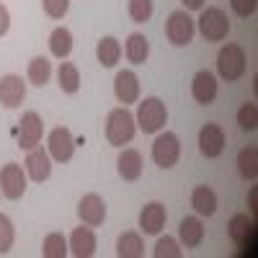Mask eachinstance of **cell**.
<instances>
[{"instance_id": "7c38bea8", "label": "cell", "mask_w": 258, "mask_h": 258, "mask_svg": "<svg viewBox=\"0 0 258 258\" xmlns=\"http://www.w3.org/2000/svg\"><path fill=\"white\" fill-rule=\"evenodd\" d=\"M78 217L83 220V225L88 227H98L106 220V204L98 194H85L78 204Z\"/></svg>"}, {"instance_id": "44dd1931", "label": "cell", "mask_w": 258, "mask_h": 258, "mask_svg": "<svg viewBox=\"0 0 258 258\" xmlns=\"http://www.w3.org/2000/svg\"><path fill=\"white\" fill-rule=\"evenodd\" d=\"M178 235H181V243L186 248H199L202 240H204V225L199 217H183L181 220V227H178Z\"/></svg>"}, {"instance_id": "277c9868", "label": "cell", "mask_w": 258, "mask_h": 258, "mask_svg": "<svg viewBox=\"0 0 258 258\" xmlns=\"http://www.w3.org/2000/svg\"><path fill=\"white\" fill-rule=\"evenodd\" d=\"M194 18L186 11H173L165 21V36L173 47H186L194 39Z\"/></svg>"}, {"instance_id": "30bf717a", "label": "cell", "mask_w": 258, "mask_h": 258, "mask_svg": "<svg viewBox=\"0 0 258 258\" xmlns=\"http://www.w3.org/2000/svg\"><path fill=\"white\" fill-rule=\"evenodd\" d=\"M24 98H26V83L21 80V75L8 73L0 78V103L6 109H18Z\"/></svg>"}, {"instance_id": "ffe728a7", "label": "cell", "mask_w": 258, "mask_h": 258, "mask_svg": "<svg viewBox=\"0 0 258 258\" xmlns=\"http://www.w3.org/2000/svg\"><path fill=\"white\" fill-rule=\"evenodd\" d=\"M116 170L124 181H137L142 176V155L137 150H124L116 160Z\"/></svg>"}, {"instance_id": "4fadbf2b", "label": "cell", "mask_w": 258, "mask_h": 258, "mask_svg": "<svg viewBox=\"0 0 258 258\" xmlns=\"http://www.w3.org/2000/svg\"><path fill=\"white\" fill-rule=\"evenodd\" d=\"M199 150L204 158H220L225 150V132L220 124H204L199 132Z\"/></svg>"}, {"instance_id": "5b68a950", "label": "cell", "mask_w": 258, "mask_h": 258, "mask_svg": "<svg viewBox=\"0 0 258 258\" xmlns=\"http://www.w3.org/2000/svg\"><path fill=\"white\" fill-rule=\"evenodd\" d=\"M199 31L207 41H222L230 34V21L222 8H207L199 16Z\"/></svg>"}, {"instance_id": "3957f363", "label": "cell", "mask_w": 258, "mask_h": 258, "mask_svg": "<svg viewBox=\"0 0 258 258\" xmlns=\"http://www.w3.org/2000/svg\"><path fill=\"white\" fill-rule=\"evenodd\" d=\"M245 52L240 44H225L217 54V73L222 80L235 83L245 75Z\"/></svg>"}, {"instance_id": "ac0fdd59", "label": "cell", "mask_w": 258, "mask_h": 258, "mask_svg": "<svg viewBox=\"0 0 258 258\" xmlns=\"http://www.w3.org/2000/svg\"><path fill=\"white\" fill-rule=\"evenodd\" d=\"M227 232H230V238H232L235 245H240V248H245L248 243L253 245V240H255V222L248 217V214H235V217L230 220V225H227Z\"/></svg>"}, {"instance_id": "d4e9b609", "label": "cell", "mask_w": 258, "mask_h": 258, "mask_svg": "<svg viewBox=\"0 0 258 258\" xmlns=\"http://www.w3.org/2000/svg\"><path fill=\"white\" fill-rule=\"evenodd\" d=\"M49 52H52L57 59L70 57V52H73V34H70V29L57 26V29L49 34Z\"/></svg>"}, {"instance_id": "f1b7e54d", "label": "cell", "mask_w": 258, "mask_h": 258, "mask_svg": "<svg viewBox=\"0 0 258 258\" xmlns=\"http://www.w3.org/2000/svg\"><path fill=\"white\" fill-rule=\"evenodd\" d=\"M68 250H70V245L62 232H49L44 238V245H41V255L44 258H64Z\"/></svg>"}, {"instance_id": "484cf974", "label": "cell", "mask_w": 258, "mask_h": 258, "mask_svg": "<svg viewBox=\"0 0 258 258\" xmlns=\"http://www.w3.org/2000/svg\"><path fill=\"white\" fill-rule=\"evenodd\" d=\"M57 83H59V91L62 93H78L80 88V73L73 62H62L59 70H57Z\"/></svg>"}, {"instance_id": "f546056e", "label": "cell", "mask_w": 258, "mask_h": 258, "mask_svg": "<svg viewBox=\"0 0 258 258\" xmlns=\"http://www.w3.org/2000/svg\"><path fill=\"white\" fill-rule=\"evenodd\" d=\"M126 11H129L135 24H147L153 18V0H129Z\"/></svg>"}, {"instance_id": "7a4b0ae2", "label": "cell", "mask_w": 258, "mask_h": 258, "mask_svg": "<svg viewBox=\"0 0 258 258\" xmlns=\"http://www.w3.org/2000/svg\"><path fill=\"white\" fill-rule=\"evenodd\" d=\"M137 126L142 129L145 135H155L160 132V129L165 126L168 121V109H165V103L158 98V96H150L145 98L140 106H137V116H135Z\"/></svg>"}, {"instance_id": "7402d4cb", "label": "cell", "mask_w": 258, "mask_h": 258, "mask_svg": "<svg viewBox=\"0 0 258 258\" xmlns=\"http://www.w3.org/2000/svg\"><path fill=\"white\" fill-rule=\"evenodd\" d=\"M116 255L119 258H142L145 255V243L137 232H121L116 240Z\"/></svg>"}, {"instance_id": "8992f818", "label": "cell", "mask_w": 258, "mask_h": 258, "mask_svg": "<svg viewBox=\"0 0 258 258\" xmlns=\"http://www.w3.org/2000/svg\"><path fill=\"white\" fill-rule=\"evenodd\" d=\"M181 158V142L173 132H163L153 142V160L160 168H173Z\"/></svg>"}, {"instance_id": "9a60e30c", "label": "cell", "mask_w": 258, "mask_h": 258, "mask_svg": "<svg viewBox=\"0 0 258 258\" xmlns=\"http://www.w3.org/2000/svg\"><path fill=\"white\" fill-rule=\"evenodd\" d=\"M165 220H168V212L160 202H150L142 207L140 212V230L145 235H158L163 227H165Z\"/></svg>"}, {"instance_id": "d6a6232c", "label": "cell", "mask_w": 258, "mask_h": 258, "mask_svg": "<svg viewBox=\"0 0 258 258\" xmlns=\"http://www.w3.org/2000/svg\"><path fill=\"white\" fill-rule=\"evenodd\" d=\"M155 258H181V248H178V243L173 240V238H160L158 243H155Z\"/></svg>"}, {"instance_id": "4316f807", "label": "cell", "mask_w": 258, "mask_h": 258, "mask_svg": "<svg viewBox=\"0 0 258 258\" xmlns=\"http://www.w3.org/2000/svg\"><path fill=\"white\" fill-rule=\"evenodd\" d=\"M238 170L245 181H255V176H258V150L253 145L243 147L238 153Z\"/></svg>"}, {"instance_id": "d590c367", "label": "cell", "mask_w": 258, "mask_h": 258, "mask_svg": "<svg viewBox=\"0 0 258 258\" xmlns=\"http://www.w3.org/2000/svg\"><path fill=\"white\" fill-rule=\"evenodd\" d=\"M8 29H11V13L3 3H0V36H6Z\"/></svg>"}, {"instance_id": "e575fe53", "label": "cell", "mask_w": 258, "mask_h": 258, "mask_svg": "<svg viewBox=\"0 0 258 258\" xmlns=\"http://www.w3.org/2000/svg\"><path fill=\"white\" fill-rule=\"evenodd\" d=\"M230 6H232V11L238 13L240 18H248V16H253V13H255L258 0H230Z\"/></svg>"}, {"instance_id": "8fae6325", "label": "cell", "mask_w": 258, "mask_h": 258, "mask_svg": "<svg viewBox=\"0 0 258 258\" xmlns=\"http://www.w3.org/2000/svg\"><path fill=\"white\" fill-rule=\"evenodd\" d=\"M191 96H194V101L202 103V106L214 103V98H217V78H214V73L199 70L197 75H194V80H191Z\"/></svg>"}, {"instance_id": "8d00e7d4", "label": "cell", "mask_w": 258, "mask_h": 258, "mask_svg": "<svg viewBox=\"0 0 258 258\" xmlns=\"http://www.w3.org/2000/svg\"><path fill=\"white\" fill-rule=\"evenodd\" d=\"M181 3L188 8V11H202V6H204V0H181Z\"/></svg>"}, {"instance_id": "4dcf8cb0", "label": "cell", "mask_w": 258, "mask_h": 258, "mask_svg": "<svg viewBox=\"0 0 258 258\" xmlns=\"http://www.w3.org/2000/svg\"><path fill=\"white\" fill-rule=\"evenodd\" d=\"M238 126L245 129V132H253V129L258 126V106L253 101L243 103L238 109Z\"/></svg>"}, {"instance_id": "ba28073f", "label": "cell", "mask_w": 258, "mask_h": 258, "mask_svg": "<svg viewBox=\"0 0 258 258\" xmlns=\"http://www.w3.org/2000/svg\"><path fill=\"white\" fill-rule=\"evenodd\" d=\"M49 155L57 163H70L75 155V137L68 126H57L49 132Z\"/></svg>"}, {"instance_id": "6da1fadb", "label": "cell", "mask_w": 258, "mask_h": 258, "mask_svg": "<svg viewBox=\"0 0 258 258\" xmlns=\"http://www.w3.org/2000/svg\"><path fill=\"white\" fill-rule=\"evenodd\" d=\"M135 132H137V121L126 111V106L114 109L109 114V119H106V140H109V145H114V147L129 145L135 140Z\"/></svg>"}, {"instance_id": "74e56055", "label": "cell", "mask_w": 258, "mask_h": 258, "mask_svg": "<svg viewBox=\"0 0 258 258\" xmlns=\"http://www.w3.org/2000/svg\"><path fill=\"white\" fill-rule=\"evenodd\" d=\"M250 214H253V217H255V188L250 191Z\"/></svg>"}, {"instance_id": "836d02e7", "label": "cell", "mask_w": 258, "mask_h": 258, "mask_svg": "<svg viewBox=\"0 0 258 258\" xmlns=\"http://www.w3.org/2000/svg\"><path fill=\"white\" fill-rule=\"evenodd\" d=\"M41 8L49 18H62L70 11V0H41Z\"/></svg>"}, {"instance_id": "1f68e13d", "label": "cell", "mask_w": 258, "mask_h": 258, "mask_svg": "<svg viewBox=\"0 0 258 258\" xmlns=\"http://www.w3.org/2000/svg\"><path fill=\"white\" fill-rule=\"evenodd\" d=\"M16 243V230H13V222L11 217L0 214V253H8Z\"/></svg>"}, {"instance_id": "5bb4252c", "label": "cell", "mask_w": 258, "mask_h": 258, "mask_svg": "<svg viewBox=\"0 0 258 258\" xmlns=\"http://www.w3.org/2000/svg\"><path fill=\"white\" fill-rule=\"evenodd\" d=\"M24 165H26V170H29V178L36 181V183H41V181H47L49 173H52V155L36 145L34 150H29Z\"/></svg>"}, {"instance_id": "603a6c76", "label": "cell", "mask_w": 258, "mask_h": 258, "mask_svg": "<svg viewBox=\"0 0 258 258\" xmlns=\"http://www.w3.org/2000/svg\"><path fill=\"white\" fill-rule=\"evenodd\" d=\"M124 54L132 64H142L150 54V41L145 34H129L126 44H124Z\"/></svg>"}, {"instance_id": "cb8c5ba5", "label": "cell", "mask_w": 258, "mask_h": 258, "mask_svg": "<svg viewBox=\"0 0 258 258\" xmlns=\"http://www.w3.org/2000/svg\"><path fill=\"white\" fill-rule=\"evenodd\" d=\"M96 57H98V62L103 64V68H114V64L119 62V57H121V44H119V39L103 36L98 44H96Z\"/></svg>"}, {"instance_id": "83f0119b", "label": "cell", "mask_w": 258, "mask_h": 258, "mask_svg": "<svg viewBox=\"0 0 258 258\" xmlns=\"http://www.w3.org/2000/svg\"><path fill=\"white\" fill-rule=\"evenodd\" d=\"M52 78V62L47 57H34L29 62V80L36 85V88H44Z\"/></svg>"}, {"instance_id": "d6986e66", "label": "cell", "mask_w": 258, "mask_h": 258, "mask_svg": "<svg viewBox=\"0 0 258 258\" xmlns=\"http://www.w3.org/2000/svg\"><path fill=\"white\" fill-rule=\"evenodd\" d=\"M191 207L202 217H212L217 212V194H214L209 186H197L191 191Z\"/></svg>"}, {"instance_id": "2e32d148", "label": "cell", "mask_w": 258, "mask_h": 258, "mask_svg": "<svg viewBox=\"0 0 258 258\" xmlns=\"http://www.w3.org/2000/svg\"><path fill=\"white\" fill-rule=\"evenodd\" d=\"M114 93L119 98V103H135L140 98V78L132 70H119L114 78Z\"/></svg>"}, {"instance_id": "52a82bcc", "label": "cell", "mask_w": 258, "mask_h": 258, "mask_svg": "<svg viewBox=\"0 0 258 258\" xmlns=\"http://www.w3.org/2000/svg\"><path fill=\"white\" fill-rule=\"evenodd\" d=\"M0 191H3V197L16 202L26 194V173L21 170V165L16 163H8L0 168Z\"/></svg>"}, {"instance_id": "9c48e42d", "label": "cell", "mask_w": 258, "mask_h": 258, "mask_svg": "<svg viewBox=\"0 0 258 258\" xmlns=\"http://www.w3.org/2000/svg\"><path fill=\"white\" fill-rule=\"evenodd\" d=\"M41 135H44V124H41V116L36 111H26L21 116V132H18V147L21 150H34L41 142Z\"/></svg>"}, {"instance_id": "e0dca14e", "label": "cell", "mask_w": 258, "mask_h": 258, "mask_svg": "<svg viewBox=\"0 0 258 258\" xmlns=\"http://www.w3.org/2000/svg\"><path fill=\"white\" fill-rule=\"evenodd\" d=\"M68 245H70V253H73L75 258H91V255H96V248H98L96 232H93L88 225H85V227H75Z\"/></svg>"}]
</instances>
